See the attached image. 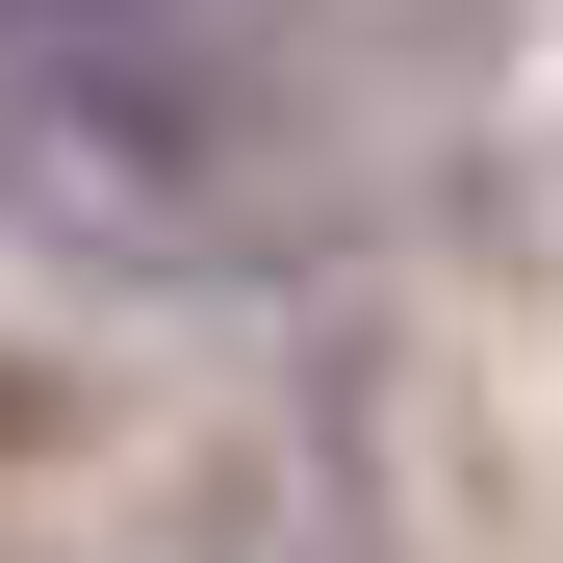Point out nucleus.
Here are the masks:
<instances>
[{
  "label": "nucleus",
  "instance_id": "obj_1",
  "mask_svg": "<svg viewBox=\"0 0 563 563\" xmlns=\"http://www.w3.org/2000/svg\"><path fill=\"white\" fill-rule=\"evenodd\" d=\"M0 179H26L52 231L231 256V231H256V179H282L256 0H0Z\"/></svg>",
  "mask_w": 563,
  "mask_h": 563
}]
</instances>
